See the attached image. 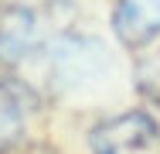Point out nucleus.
Masks as SVG:
<instances>
[{
  "label": "nucleus",
  "mask_w": 160,
  "mask_h": 154,
  "mask_svg": "<svg viewBox=\"0 0 160 154\" xmlns=\"http://www.w3.org/2000/svg\"><path fill=\"white\" fill-rule=\"evenodd\" d=\"M112 28L123 45H147L160 38V0H116Z\"/></svg>",
  "instance_id": "3"
},
{
  "label": "nucleus",
  "mask_w": 160,
  "mask_h": 154,
  "mask_svg": "<svg viewBox=\"0 0 160 154\" xmlns=\"http://www.w3.org/2000/svg\"><path fill=\"white\" fill-rule=\"evenodd\" d=\"M92 154H160V127L147 113H119L109 117L89 137Z\"/></svg>",
  "instance_id": "1"
},
{
  "label": "nucleus",
  "mask_w": 160,
  "mask_h": 154,
  "mask_svg": "<svg viewBox=\"0 0 160 154\" xmlns=\"http://www.w3.org/2000/svg\"><path fill=\"white\" fill-rule=\"evenodd\" d=\"M136 82L143 96L160 103V38L140 45V62H136Z\"/></svg>",
  "instance_id": "4"
},
{
  "label": "nucleus",
  "mask_w": 160,
  "mask_h": 154,
  "mask_svg": "<svg viewBox=\"0 0 160 154\" xmlns=\"http://www.w3.org/2000/svg\"><path fill=\"white\" fill-rule=\"evenodd\" d=\"M38 113V96L28 82L14 75H0V154L14 151Z\"/></svg>",
  "instance_id": "2"
}]
</instances>
